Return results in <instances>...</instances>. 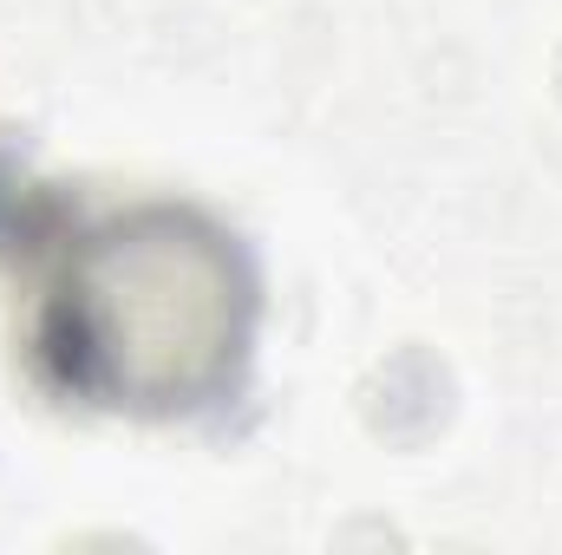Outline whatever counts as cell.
I'll list each match as a JSON object with an SVG mask.
<instances>
[{
  "label": "cell",
  "instance_id": "obj_1",
  "mask_svg": "<svg viewBox=\"0 0 562 555\" xmlns=\"http://www.w3.org/2000/svg\"><path fill=\"white\" fill-rule=\"evenodd\" d=\"M243 340V256L223 229L164 203L72 236L40 294V353L92 406L183 412L236 373Z\"/></svg>",
  "mask_w": 562,
  "mask_h": 555
}]
</instances>
